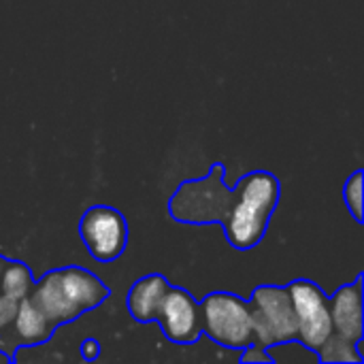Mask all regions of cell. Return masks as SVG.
Returning <instances> with one entry per match:
<instances>
[{"mask_svg": "<svg viewBox=\"0 0 364 364\" xmlns=\"http://www.w3.org/2000/svg\"><path fill=\"white\" fill-rule=\"evenodd\" d=\"M224 173V164L213 162L205 177L183 181L168 200V215L188 226L220 224L228 245L239 252L254 250L279 205V177L252 171L235 188H226Z\"/></svg>", "mask_w": 364, "mask_h": 364, "instance_id": "cell-1", "label": "cell"}, {"mask_svg": "<svg viewBox=\"0 0 364 364\" xmlns=\"http://www.w3.org/2000/svg\"><path fill=\"white\" fill-rule=\"evenodd\" d=\"M109 296L111 290L92 271L64 267L51 269L41 279H34L28 299L34 309L58 328L100 307Z\"/></svg>", "mask_w": 364, "mask_h": 364, "instance_id": "cell-2", "label": "cell"}, {"mask_svg": "<svg viewBox=\"0 0 364 364\" xmlns=\"http://www.w3.org/2000/svg\"><path fill=\"white\" fill-rule=\"evenodd\" d=\"M363 273L341 286L333 296L331 305V337L318 350V363L322 364H360L364 363L358 354V341L364 339V296Z\"/></svg>", "mask_w": 364, "mask_h": 364, "instance_id": "cell-3", "label": "cell"}, {"mask_svg": "<svg viewBox=\"0 0 364 364\" xmlns=\"http://www.w3.org/2000/svg\"><path fill=\"white\" fill-rule=\"evenodd\" d=\"M203 335L226 350H245L254 343L250 305L235 292H211L200 303Z\"/></svg>", "mask_w": 364, "mask_h": 364, "instance_id": "cell-4", "label": "cell"}, {"mask_svg": "<svg viewBox=\"0 0 364 364\" xmlns=\"http://www.w3.org/2000/svg\"><path fill=\"white\" fill-rule=\"evenodd\" d=\"M254 343L271 348L275 343L296 339V314L288 288L279 286H258L254 288L250 301Z\"/></svg>", "mask_w": 364, "mask_h": 364, "instance_id": "cell-5", "label": "cell"}, {"mask_svg": "<svg viewBox=\"0 0 364 364\" xmlns=\"http://www.w3.org/2000/svg\"><path fill=\"white\" fill-rule=\"evenodd\" d=\"M79 237L94 260L109 264L117 260L128 245V222L115 207L94 205L79 222Z\"/></svg>", "mask_w": 364, "mask_h": 364, "instance_id": "cell-6", "label": "cell"}, {"mask_svg": "<svg viewBox=\"0 0 364 364\" xmlns=\"http://www.w3.org/2000/svg\"><path fill=\"white\" fill-rule=\"evenodd\" d=\"M286 288L296 314V341L318 354V350L331 337L328 296L311 279H296Z\"/></svg>", "mask_w": 364, "mask_h": 364, "instance_id": "cell-7", "label": "cell"}, {"mask_svg": "<svg viewBox=\"0 0 364 364\" xmlns=\"http://www.w3.org/2000/svg\"><path fill=\"white\" fill-rule=\"evenodd\" d=\"M156 322L160 324L164 337L179 346H192L203 337L200 305L186 288L179 286L166 288L156 314Z\"/></svg>", "mask_w": 364, "mask_h": 364, "instance_id": "cell-8", "label": "cell"}, {"mask_svg": "<svg viewBox=\"0 0 364 364\" xmlns=\"http://www.w3.org/2000/svg\"><path fill=\"white\" fill-rule=\"evenodd\" d=\"M53 331L55 328L34 309L30 299H23L9 331L0 335V352L9 358V363H15V352L19 348L43 346L53 337Z\"/></svg>", "mask_w": 364, "mask_h": 364, "instance_id": "cell-9", "label": "cell"}, {"mask_svg": "<svg viewBox=\"0 0 364 364\" xmlns=\"http://www.w3.org/2000/svg\"><path fill=\"white\" fill-rule=\"evenodd\" d=\"M34 275L26 262L4 258L0 254V335H4L15 320L19 303L30 296Z\"/></svg>", "mask_w": 364, "mask_h": 364, "instance_id": "cell-10", "label": "cell"}, {"mask_svg": "<svg viewBox=\"0 0 364 364\" xmlns=\"http://www.w3.org/2000/svg\"><path fill=\"white\" fill-rule=\"evenodd\" d=\"M168 286L171 284L162 273H151V275H145V277L136 279L134 286L130 288L128 301H126L130 316L141 324L156 322L160 301H162Z\"/></svg>", "mask_w": 364, "mask_h": 364, "instance_id": "cell-11", "label": "cell"}, {"mask_svg": "<svg viewBox=\"0 0 364 364\" xmlns=\"http://www.w3.org/2000/svg\"><path fill=\"white\" fill-rule=\"evenodd\" d=\"M363 177H364L363 171H356V173L348 179V183H346V188H343V200H346V205H348V211H350V213H352V218L356 220V224H363L364 222Z\"/></svg>", "mask_w": 364, "mask_h": 364, "instance_id": "cell-12", "label": "cell"}, {"mask_svg": "<svg viewBox=\"0 0 364 364\" xmlns=\"http://www.w3.org/2000/svg\"><path fill=\"white\" fill-rule=\"evenodd\" d=\"M243 354H241V363H267V364H273V358H271V354L267 352V348H262V346H258V343H250L245 350H241Z\"/></svg>", "mask_w": 364, "mask_h": 364, "instance_id": "cell-13", "label": "cell"}, {"mask_svg": "<svg viewBox=\"0 0 364 364\" xmlns=\"http://www.w3.org/2000/svg\"><path fill=\"white\" fill-rule=\"evenodd\" d=\"M79 350H81V358H83L85 363H94V360L100 356V343H98L96 339H92V337L83 339Z\"/></svg>", "mask_w": 364, "mask_h": 364, "instance_id": "cell-14", "label": "cell"}]
</instances>
